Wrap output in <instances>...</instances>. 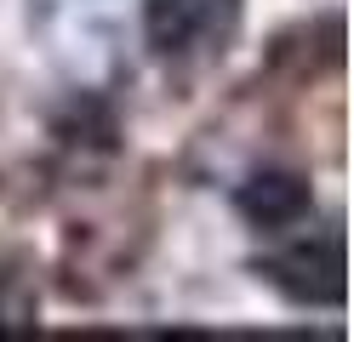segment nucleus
Returning a JSON list of instances; mask_svg holds the SVG:
<instances>
[{"label": "nucleus", "instance_id": "obj_1", "mask_svg": "<svg viewBox=\"0 0 354 342\" xmlns=\"http://www.w3.org/2000/svg\"><path fill=\"white\" fill-rule=\"evenodd\" d=\"M269 280L286 296H297V303H337L343 296V245H337V234L269 257Z\"/></svg>", "mask_w": 354, "mask_h": 342}, {"label": "nucleus", "instance_id": "obj_2", "mask_svg": "<svg viewBox=\"0 0 354 342\" xmlns=\"http://www.w3.org/2000/svg\"><path fill=\"white\" fill-rule=\"evenodd\" d=\"M217 29V0H149V40L154 52H183L194 35Z\"/></svg>", "mask_w": 354, "mask_h": 342}, {"label": "nucleus", "instance_id": "obj_3", "mask_svg": "<svg viewBox=\"0 0 354 342\" xmlns=\"http://www.w3.org/2000/svg\"><path fill=\"white\" fill-rule=\"evenodd\" d=\"M303 182L297 177H252L246 189H240V211H246L252 222H292L297 211H303Z\"/></svg>", "mask_w": 354, "mask_h": 342}]
</instances>
